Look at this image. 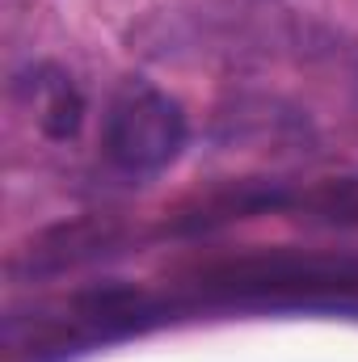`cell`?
I'll list each match as a JSON object with an SVG mask.
<instances>
[{
  "instance_id": "7a4b0ae2",
  "label": "cell",
  "mask_w": 358,
  "mask_h": 362,
  "mask_svg": "<svg viewBox=\"0 0 358 362\" xmlns=\"http://www.w3.org/2000/svg\"><path fill=\"white\" fill-rule=\"evenodd\" d=\"M38 89H42V101H38V122H42V131H47L51 139L76 135L81 114H85V101H81V93L72 89V81L55 76L51 85H38Z\"/></svg>"
},
{
  "instance_id": "6da1fadb",
  "label": "cell",
  "mask_w": 358,
  "mask_h": 362,
  "mask_svg": "<svg viewBox=\"0 0 358 362\" xmlns=\"http://www.w3.org/2000/svg\"><path fill=\"white\" fill-rule=\"evenodd\" d=\"M185 144L181 105L148 81H127L105 110L101 148L127 173H161Z\"/></svg>"
}]
</instances>
